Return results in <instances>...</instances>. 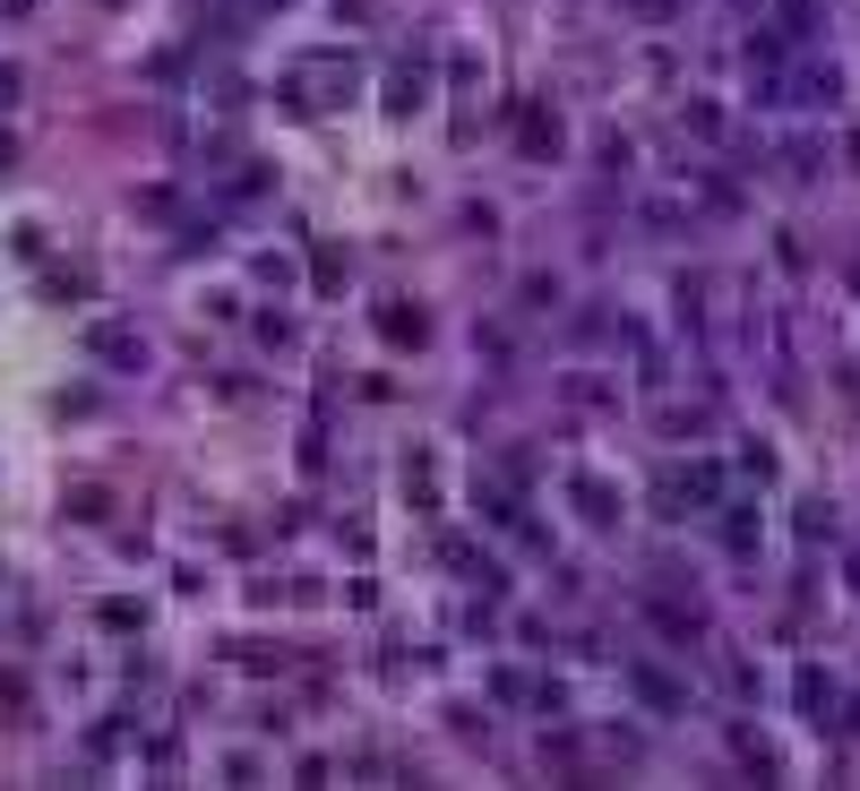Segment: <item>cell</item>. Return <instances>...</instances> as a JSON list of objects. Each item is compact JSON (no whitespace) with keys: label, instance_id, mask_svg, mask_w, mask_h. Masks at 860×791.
I'll list each match as a JSON object with an SVG mask.
<instances>
[{"label":"cell","instance_id":"8992f818","mask_svg":"<svg viewBox=\"0 0 860 791\" xmlns=\"http://www.w3.org/2000/svg\"><path fill=\"white\" fill-rule=\"evenodd\" d=\"M637 697H646V705H680V689H671V680H654V671H637Z\"/></svg>","mask_w":860,"mask_h":791},{"label":"cell","instance_id":"9c48e42d","mask_svg":"<svg viewBox=\"0 0 860 791\" xmlns=\"http://www.w3.org/2000/svg\"><path fill=\"white\" fill-rule=\"evenodd\" d=\"M637 9H671V0H637Z\"/></svg>","mask_w":860,"mask_h":791},{"label":"cell","instance_id":"6da1fadb","mask_svg":"<svg viewBox=\"0 0 860 791\" xmlns=\"http://www.w3.org/2000/svg\"><path fill=\"white\" fill-rule=\"evenodd\" d=\"M517 147H526V156H560V112L526 103V112H517Z\"/></svg>","mask_w":860,"mask_h":791},{"label":"cell","instance_id":"277c9868","mask_svg":"<svg viewBox=\"0 0 860 791\" xmlns=\"http://www.w3.org/2000/svg\"><path fill=\"white\" fill-rule=\"evenodd\" d=\"M379 336H388V344H422L430 319H422V310H379Z\"/></svg>","mask_w":860,"mask_h":791},{"label":"cell","instance_id":"5b68a950","mask_svg":"<svg viewBox=\"0 0 860 791\" xmlns=\"http://www.w3.org/2000/svg\"><path fill=\"white\" fill-rule=\"evenodd\" d=\"M731 749H740V765H758V774H783V758H774V749H766L758 731H740V740H731Z\"/></svg>","mask_w":860,"mask_h":791},{"label":"cell","instance_id":"7a4b0ae2","mask_svg":"<svg viewBox=\"0 0 860 791\" xmlns=\"http://www.w3.org/2000/svg\"><path fill=\"white\" fill-rule=\"evenodd\" d=\"M87 353H96V362H147L138 328H87Z\"/></svg>","mask_w":860,"mask_h":791},{"label":"cell","instance_id":"52a82bcc","mask_svg":"<svg viewBox=\"0 0 860 791\" xmlns=\"http://www.w3.org/2000/svg\"><path fill=\"white\" fill-rule=\"evenodd\" d=\"M577 499H586V517H594V525H611V491H602V482H577Z\"/></svg>","mask_w":860,"mask_h":791},{"label":"cell","instance_id":"3957f363","mask_svg":"<svg viewBox=\"0 0 860 791\" xmlns=\"http://www.w3.org/2000/svg\"><path fill=\"white\" fill-rule=\"evenodd\" d=\"M662 491H671V499H723V473H714V464H697V473H671Z\"/></svg>","mask_w":860,"mask_h":791},{"label":"cell","instance_id":"ba28073f","mask_svg":"<svg viewBox=\"0 0 860 791\" xmlns=\"http://www.w3.org/2000/svg\"><path fill=\"white\" fill-rule=\"evenodd\" d=\"M0 705H9V714L27 705V671H0Z\"/></svg>","mask_w":860,"mask_h":791}]
</instances>
